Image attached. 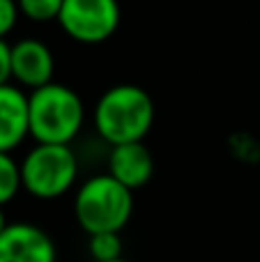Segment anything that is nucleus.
Wrapping results in <instances>:
<instances>
[{"label": "nucleus", "instance_id": "nucleus-11", "mask_svg": "<svg viewBox=\"0 0 260 262\" xmlns=\"http://www.w3.org/2000/svg\"><path fill=\"white\" fill-rule=\"evenodd\" d=\"M88 253L92 262H113L122 258V237L120 232H99L88 237Z\"/></svg>", "mask_w": 260, "mask_h": 262}, {"label": "nucleus", "instance_id": "nucleus-15", "mask_svg": "<svg viewBox=\"0 0 260 262\" xmlns=\"http://www.w3.org/2000/svg\"><path fill=\"white\" fill-rule=\"evenodd\" d=\"M9 223H7V219H5V212H3V207H0V232L5 230V228H7Z\"/></svg>", "mask_w": 260, "mask_h": 262}, {"label": "nucleus", "instance_id": "nucleus-4", "mask_svg": "<svg viewBox=\"0 0 260 262\" xmlns=\"http://www.w3.org/2000/svg\"><path fill=\"white\" fill-rule=\"evenodd\" d=\"M78 157L72 145H35L21 159L23 191L37 200H55L74 189Z\"/></svg>", "mask_w": 260, "mask_h": 262}, {"label": "nucleus", "instance_id": "nucleus-12", "mask_svg": "<svg viewBox=\"0 0 260 262\" xmlns=\"http://www.w3.org/2000/svg\"><path fill=\"white\" fill-rule=\"evenodd\" d=\"M21 16L30 18L35 23H49L58 21L62 0H16Z\"/></svg>", "mask_w": 260, "mask_h": 262}, {"label": "nucleus", "instance_id": "nucleus-3", "mask_svg": "<svg viewBox=\"0 0 260 262\" xmlns=\"http://www.w3.org/2000/svg\"><path fill=\"white\" fill-rule=\"evenodd\" d=\"M134 214V191L115 182L109 172L88 177L74 193V216L90 235L122 232Z\"/></svg>", "mask_w": 260, "mask_h": 262}, {"label": "nucleus", "instance_id": "nucleus-1", "mask_svg": "<svg viewBox=\"0 0 260 262\" xmlns=\"http://www.w3.org/2000/svg\"><path fill=\"white\" fill-rule=\"evenodd\" d=\"M92 124L97 136L111 147L143 143L155 124V101L145 88L120 83L97 99Z\"/></svg>", "mask_w": 260, "mask_h": 262}, {"label": "nucleus", "instance_id": "nucleus-2", "mask_svg": "<svg viewBox=\"0 0 260 262\" xmlns=\"http://www.w3.org/2000/svg\"><path fill=\"white\" fill-rule=\"evenodd\" d=\"M28 124L37 145H72L85 124V106L74 88L53 81L28 92Z\"/></svg>", "mask_w": 260, "mask_h": 262}, {"label": "nucleus", "instance_id": "nucleus-9", "mask_svg": "<svg viewBox=\"0 0 260 262\" xmlns=\"http://www.w3.org/2000/svg\"><path fill=\"white\" fill-rule=\"evenodd\" d=\"M28 136V92L12 83L0 85V152L12 154Z\"/></svg>", "mask_w": 260, "mask_h": 262}, {"label": "nucleus", "instance_id": "nucleus-7", "mask_svg": "<svg viewBox=\"0 0 260 262\" xmlns=\"http://www.w3.org/2000/svg\"><path fill=\"white\" fill-rule=\"evenodd\" d=\"M55 58L53 51L41 39L26 37L12 44V81L18 88L39 90V88L53 83Z\"/></svg>", "mask_w": 260, "mask_h": 262}, {"label": "nucleus", "instance_id": "nucleus-8", "mask_svg": "<svg viewBox=\"0 0 260 262\" xmlns=\"http://www.w3.org/2000/svg\"><path fill=\"white\" fill-rule=\"evenodd\" d=\"M109 175L129 191L143 189L155 175V157L145 143H129L111 147L106 159Z\"/></svg>", "mask_w": 260, "mask_h": 262}, {"label": "nucleus", "instance_id": "nucleus-16", "mask_svg": "<svg viewBox=\"0 0 260 262\" xmlns=\"http://www.w3.org/2000/svg\"><path fill=\"white\" fill-rule=\"evenodd\" d=\"M113 262H129V260H124V258H120V260H113Z\"/></svg>", "mask_w": 260, "mask_h": 262}, {"label": "nucleus", "instance_id": "nucleus-13", "mask_svg": "<svg viewBox=\"0 0 260 262\" xmlns=\"http://www.w3.org/2000/svg\"><path fill=\"white\" fill-rule=\"evenodd\" d=\"M18 3L16 0H0V39L9 35L18 23Z\"/></svg>", "mask_w": 260, "mask_h": 262}, {"label": "nucleus", "instance_id": "nucleus-6", "mask_svg": "<svg viewBox=\"0 0 260 262\" xmlns=\"http://www.w3.org/2000/svg\"><path fill=\"white\" fill-rule=\"evenodd\" d=\"M0 262H58V249L44 228L9 223L0 232Z\"/></svg>", "mask_w": 260, "mask_h": 262}, {"label": "nucleus", "instance_id": "nucleus-5", "mask_svg": "<svg viewBox=\"0 0 260 262\" xmlns=\"http://www.w3.org/2000/svg\"><path fill=\"white\" fill-rule=\"evenodd\" d=\"M58 26L78 44H101L120 26L118 0H62Z\"/></svg>", "mask_w": 260, "mask_h": 262}, {"label": "nucleus", "instance_id": "nucleus-10", "mask_svg": "<svg viewBox=\"0 0 260 262\" xmlns=\"http://www.w3.org/2000/svg\"><path fill=\"white\" fill-rule=\"evenodd\" d=\"M18 191H23L21 161H16L12 154L0 152V207L12 203Z\"/></svg>", "mask_w": 260, "mask_h": 262}, {"label": "nucleus", "instance_id": "nucleus-14", "mask_svg": "<svg viewBox=\"0 0 260 262\" xmlns=\"http://www.w3.org/2000/svg\"><path fill=\"white\" fill-rule=\"evenodd\" d=\"M12 81V44L7 39H0V85H7Z\"/></svg>", "mask_w": 260, "mask_h": 262}]
</instances>
